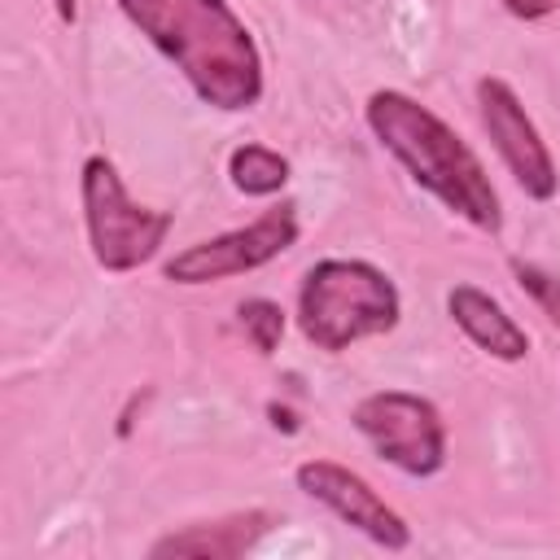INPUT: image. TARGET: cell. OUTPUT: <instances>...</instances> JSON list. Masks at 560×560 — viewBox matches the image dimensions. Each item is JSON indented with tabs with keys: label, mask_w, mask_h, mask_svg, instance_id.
Listing matches in <instances>:
<instances>
[{
	"label": "cell",
	"mask_w": 560,
	"mask_h": 560,
	"mask_svg": "<svg viewBox=\"0 0 560 560\" xmlns=\"http://www.w3.org/2000/svg\"><path fill=\"white\" fill-rule=\"evenodd\" d=\"M512 271H516V280L538 298V306L547 311V319L560 328V284L547 276V271H538V267H529V262H512Z\"/></svg>",
	"instance_id": "obj_13"
},
{
	"label": "cell",
	"mask_w": 560,
	"mask_h": 560,
	"mask_svg": "<svg viewBox=\"0 0 560 560\" xmlns=\"http://www.w3.org/2000/svg\"><path fill=\"white\" fill-rule=\"evenodd\" d=\"M354 424L359 433L402 472H433L446 455V433L442 420L433 411V402L402 394V389H385V394H368L354 407Z\"/></svg>",
	"instance_id": "obj_5"
},
{
	"label": "cell",
	"mask_w": 560,
	"mask_h": 560,
	"mask_svg": "<svg viewBox=\"0 0 560 560\" xmlns=\"http://www.w3.org/2000/svg\"><path fill=\"white\" fill-rule=\"evenodd\" d=\"M57 13L70 22V18H74V0H57Z\"/></svg>",
	"instance_id": "obj_15"
},
{
	"label": "cell",
	"mask_w": 560,
	"mask_h": 560,
	"mask_svg": "<svg viewBox=\"0 0 560 560\" xmlns=\"http://www.w3.org/2000/svg\"><path fill=\"white\" fill-rule=\"evenodd\" d=\"M451 315H455V324H459L481 350H490L494 359H521V354L529 350L525 332L503 315V306H499L494 298H486L481 289H472V284L451 289Z\"/></svg>",
	"instance_id": "obj_9"
},
{
	"label": "cell",
	"mask_w": 560,
	"mask_h": 560,
	"mask_svg": "<svg viewBox=\"0 0 560 560\" xmlns=\"http://www.w3.org/2000/svg\"><path fill=\"white\" fill-rule=\"evenodd\" d=\"M298 241V219L293 206H276L262 219H254L249 228H236L228 236L201 241L184 254H175L166 262V276L179 284H206V280H223V276H241L262 267L267 258H276L280 249H289Z\"/></svg>",
	"instance_id": "obj_6"
},
{
	"label": "cell",
	"mask_w": 560,
	"mask_h": 560,
	"mask_svg": "<svg viewBox=\"0 0 560 560\" xmlns=\"http://www.w3.org/2000/svg\"><path fill=\"white\" fill-rule=\"evenodd\" d=\"M232 179L241 192H254V197H267L276 188H284L289 179V162L262 144H245L232 153Z\"/></svg>",
	"instance_id": "obj_11"
},
{
	"label": "cell",
	"mask_w": 560,
	"mask_h": 560,
	"mask_svg": "<svg viewBox=\"0 0 560 560\" xmlns=\"http://www.w3.org/2000/svg\"><path fill=\"white\" fill-rule=\"evenodd\" d=\"M241 324H245V332L254 337V346H258L262 354H271V350L280 346L284 315H280V306H276V302H262V298L245 302V306H241Z\"/></svg>",
	"instance_id": "obj_12"
},
{
	"label": "cell",
	"mask_w": 560,
	"mask_h": 560,
	"mask_svg": "<svg viewBox=\"0 0 560 560\" xmlns=\"http://www.w3.org/2000/svg\"><path fill=\"white\" fill-rule=\"evenodd\" d=\"M298 486H302L311 499L328 503L341 521H350L354 529H363L368 538H376L381 547H394V551L407 547V525H402V516H398L394 508H385V503L376 499V490H368V481L354 477L350 468L328 464V459H311V464L298 468Z\"/></svg>",
	"instance_id": "obj_8"
},
{
	"label": "cell",
	"mask_w": 560,
	"mask_h": 560,
	"mask_svg": "<svg viewBox=\"0 0 560 560\" xmlns=\"http://www.w3.org/2000/svg\"><path fill=\"white\" fill-rule=\"evenodd\" d=\"M368 122L381 136V144L451 210H459L468 223L494 232L499 228V197L472 158V149L424 105H416L402 92H376L368 101Z\"/></svg>",
	"instance_id": "obj_2"
},
{
	"label": "cell",
	"mask_w": 560,
	"mask_h": 560,
	"mask_svg": "<svg viewBox=\"0 0 560 560\" xmlns=\"http://www.w3.org/2000/svg\"><path fill=\"white\" fill-rule=\"evenodd\" d=\"M122 13L219 109L258 101L262 66L249 31L223 0H122Z\"/></svg>",
	"instance_id": "obj_1"
},
{
	"label": "cell",
	"mask_w": 560,
	"mask_h": 560,
	"mask_svg": "<svg viewBox=\"0 0 560 560\" xmlns=\"http://www.w3.org/2000/svg\"><path fill=\"white\" fill-rule=\"evenodd\" d=\"M271 525L267 512H245V516H228L214 525H192L184 534H166L162 542H153V556H210V560H232L245 547H254V538Z\"/></svg>",
	"instance_id": "obj_10"
},
{
	"label": "cell",
	"mask_w": 560,
	"mask_h": 560,
	"mask_svg": "<svg viewBox=\"0 0 560 560\" xmlns=\"http://www.w3.org/2000/svg\"><path fill=\"white\" fill-rule=\"evenodd\" d=\"M298 319H302V332L315 346L346 350L359 337L394 328L398 293L376 267L328 258V262L311 267L306 284H302V298H298Z\"/></svg>",
	"instance_id": "obj_3"
},
{
	"label": "cell",
	"mask_w": 560,
	"mask_h": 560,
	"mask_svg": "<svg viewBox=\"0 0 560 560\" xmlns=\"http://www.w3.org/2000/svg\"><path fill=\"white\" fill-rule=\"evenodd\" d=\"M516 18H542V13H551L556 9V0H503Z\"/></svg>",
	"instance_id": "obj_14"
},
{
	"label": "cell",
	"mask_w": 560,
	"mask_h": 560,
	"mask_svg": "<svg viewBox=\"0 0 560 560\" xmlns=\"http://www.w3.org/2000/svg\"><path fill=\"white\" fill-rule=\"evenodd\" d=\"M83 210H88L92 254L109 271L140 267L144 258H153V249L171 232V214L136 206L105 158H92L83 166Z\"/></svg>",
	"instance_id": "obj_4"
},
{
	"label": "cell",
	"mask_w": 560,
	"mask_h": 560,
	"mask_svg": "<svg viewBox=\"0 0 560 560\" xmlns=\"http://www.w3.org/2000/svg\"><path fill=\"white\" fill-rule=\"evenodd\" d=\"M477 101H481L486 131L494 136V149H499L503 162L512 166L516 184H521L529 197L547 201V197L556 192V166H551V153H547V144L538 140L534 122L525 118L521 101L512 96V88L499 83V79H481V83H477Z\"/></svg>",
	"instance_id": "obj_7"
}]
</instances>
